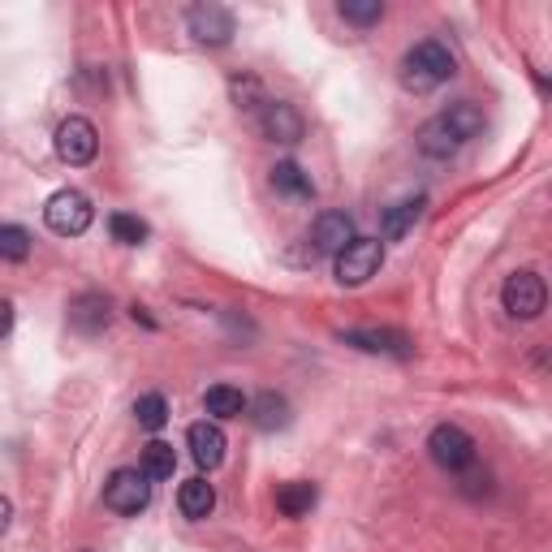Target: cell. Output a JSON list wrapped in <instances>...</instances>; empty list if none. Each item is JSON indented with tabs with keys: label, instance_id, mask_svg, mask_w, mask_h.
Returning <instances> with one entry per match:
<instances>
[{
	"label": "cell",
	"instance_id": "1",
	"mask_svg": "<svg viewBox=\"0 0 552 552\" xmlns=\"http://www.w3.org/2000/svg\"><path fill=\"white\" fill-rule=\"evenodd\" d=\"M453 74H458V61H453V52L440 44V39H423V44H414L402 57V82L414 95L436 91L440 82H449Z\"/></svg>",
	"mask_w": 552,
	"mask_h": 552
},
{
	"label": "cell",
	"instance_id": "2",
	"mask_svg": "<svg viewBox=\"0 0 552 552\" xmlns=\"http://www.w3.org/2000/svg\"><path fill=\"white\" fill-rule=\"evenodd\" d=\"M501 302L514 320H540L544 307H548V285L535 268H518L505 276V289H501Z\"/></svg>",
	"mask_w": 552,
	"mask_h": 552
},
{
	"label": "cell",
	"instance_id": "3",
	"mask_svg": "<svg viewBox=\"0 0 552 552\" xmlns=\"http://www.w3.org/2000/svg\"><path fill=\"white\" fill-rule=\"evenodd\" d=\"M44 220H48L52 233H61V238H78V233L91 229L95 207H91V199L82 195V190H57V195L48 199V207H44Z\"/></svg>",
	"mask_w": 552,
	"mask_h": 552
},
{
	"label": "cell",
	"instance_id": "4",
	"mask_svg": "<svg viewBox=\"0 0 552 552\" xmlns=\"http://www.w3.org/2000/svg\"><path fill=\"white\" fill-rule=\"evenodd\" d=\"M427 449H432V462L445 466V471H466V466H475V436L466 432L458 423H440L432 427V436H427Z\"/></svg>",
	"mask_w": 552,
	"mask_h": 552
},
{
	"label": "cell",
	"instance_id": "5",
	"mask_svg": "<svg viewBox=\"0 0 552 552\" xmlns=\"http://www.w3.org/2000/svg\"><path fill=\"white\" fill-rule=\"evenodd\" d=\"M380 268H384V242L380 238H354L337 255V281L350 285V289L354 285H367Z\"/></svg>",
	"mask_w": 552,
	"mask_h": 552
},
{
	"label": "cell",
	"instance_id": "6",
	"mask_svg": "<svg viewBox=\"0 0 552 552\" xmlns=\"http://www.w3.org/2000/svg\"><path fill=\"white\" fill-rule=\"evenodd\" d=\"M104 505L113 509V514H138V509L151 505V483L143 471H130V466H121V471L108 475L104 483Z\"/></svg>",
	"mask_w": 552,
	"mask_h": 552
},
{
	"label": "cell",
	"instance_id": "7",
	"mask_svg": "<svg viewBox=\"0 0 552 552\" xmlns=\"http://www.w3.org/2000/svg\"><path fill=\"white\" fill-rule=\"evenodd\" d=\"M57 156L65 164H91L100 156V130L87 117H65L57 126Z\"/></svg>",
	"mask_w": 552,
	"mask_h": 552
},
{
	"label": "cell",
	"instance_id": "8",
	"mask_svg": "<svg viewBox=\"0 0 552 552\" xmlns=\"http://www.w3.org/2000/svg\"><path fill=\"white\" fill-rule=\"evenodd\" d=\"M186 22H190V35L207 48H225L238 35V22H233V13L225 5H195Z\"/></svg>",
	"mask_w": 552,
	"mask_h": 552
},
{
	"label": "cell",
	"instance_id": "9",
	"mask_svg": "<svg viewBox=\"0 0 552 552\" xmlns=\"http://www.w3.org/2000/svg\"><path fill=\"white\" fill-rule=\"evenodd\" d=\"M255 126H259V134H264V138H272V143H298V138H302L298 108L285 104V100H264V104H259Z\"/></svg>",
	"mask_w": 552,
	"mask_h": 552
},
{
	"label": "cell",
	"instance_id": "10",
	"mask_svg": "<svg viewBox=\"0 0 552 552\" xmlns=\"http://www.w3.org/2000/svg\"><path fill=\"white\" fill-rule=\"evenodd\" d=\"M354 238H358L354 220L345 212H320V216H315V225H311V242H315V251H320V255H341Z\"/></svg>",
	"mask_w": 552,
	"mask_h": 552
},
{
	"label": "cell",
	"instance_id": "11",
	"mask_svg": "<svg viewBox=\"0 0 552 552\" xmlns=\"http://www.w3.org/2000/svg\"><path fill=\"white\" fill-rule=\"evenodd\" d=\"M108 320H113V302H108L104 294H78L74 302H69V328L82 333V337L104 333Z\"/></svg>",
	"mask_w": 552,
	"mask_h": 552
},
{
	"label": "cell",
	"instance_id": "12",
	"mask_svg": "<svg viewBox=\"0 0 552 552\" xmlns=\"http://www.w3.org/2000/svg\"><path fill=\"white\" fill-rule=\"evenodd\" d=\"M186 440H190V453H195V462L203 466V471H216L220 462H225V432H220L216 423H195L186 432Z\"/></svg>",
	"mask_w": 552,
	"mask_h": 552
},
{
	"label": "cell",
	"instance_id": "13",
	"mask_svg": "<svg viewBox=\"0 0 552 552\" xmlns=\"http://www.w3.org/2000/svg\"><path fill=\"white\" fill-rule=\"evenodd\" d=\"M345 345H358L367 354H397L406 358L410 354V341L402 333H389V328H363V333H341Z\"/></svg>",
	"mask_w": 552,
	"mask_h": 552
},
{
	"label": "cell",
	"instance_id": "14",
	"mask_svg": "<svg viewBox=\"0 0 552 552\" xmlns=\"http://www.w3.org/2000/svg\"><path fill=\"white\" fill-rule=\"evenodd\" d=\"M177 509H182L190 522H203L216 509V488L207 479H186L182 488H177Z\"/></svg>",
	"mask_w": 552,
	"mask_h": 552
},
{
	"label": "cell",
	"instance_id": "15",
	"mask_svg": "<svg viewBox=\"0 0 552 552\" xmlns=\"http://www.w3.org/2000/svg\"><path fill=\"white\" fill-rule=\"evenodd\" d=\"M315 483L307 479H294V483H281L276 488V509H281L285 518H302V514H311V505H315Z\"/></svg>",
	"mask_w": 552,
	"mask_h": 552
},
{
	"label": "cell",
	"instance_id": "16",
	"mask_svg": "<svg viewBox=\"0 0 552 552\" xmlns=\"http://www.w3.org/2000/svg\"><path fill=\"white\" fill-rule=\"evenodd\" d=\"M419 216H423V199H406V203H393L389 212H384V220H380V233L389 242H397V238H406V233L419 225Z\"/></svg>",
	"mask_w": 552,
	"mask_h": 552
},
{
	"label": "cell",
	"instance_id": "17",
	"mask_svg": "<svg viewBox=\"0 0 552 552\" xmlns=\"http://www.w3.org/2000/svg\"><path fill=\"white\" fill-rule=\"evenodd\" d=\"M251 419H255V427H264V432H281V427H289V402L281 393H259L251 406Z\"/></svg>",
	"mask_w": 552,
	"mask_h": 552
},
{
	"label": "cell",
	"instance_id": "18",
	"mask_svg": "<svg viewBox=\"0 0 552 552\" xmlns=\"http://www.w3.org/2000/svg\"><path fill=\"white\" fill-rule=\"evenodd\" d=\"M272 190H281V195H294V199H311L315 195L311 177L302 173V164H294V160L272 164Z\"/></svg>",
	"mask_w": 552,
	"mask_h": 552
},
{
	"label": "cell",
	"instance_id": "19",
	"mask_svg": "<svg viewBox=\"0 0 552 552\" xmlns=\"http://www.w3.org/2000/svg\"><path fill=\"white\" fill-rule=\"evenodd\" d=\"M203 406L212 419H238L246 410V397H242V389H233V384H212V389L203 393Z\"/></svg>",
	"mask_w": 552,
	"mask_h": 552
},
{
	"label": "cell",
	"instance_id": "20",
	"mask_svg": "<svg viewBox=\"0 0 552 552\" xmlns=\"http://www.w3.org/2000/svg\"><path fill=\"white\" fill-rule=\"evenodd\" d=\"M458 147H462L458 134H453L440 117H432V121H427V126L419 130V151H423V156H436V160H440V156H453Z\"/></svg>",
	"mask_w": 552,
	"mask_h": 552
},
{
	"label": "cell",
	"instance_id": "21",
	"mask_svg": "<svg viewBox=\"0 0 552 552\" xmlns=\"http://www.w3.org/2000/svg\"><path fill=\"white\" fill-rule=\"evenodd\" d=\"M440 121H445V126L458 134V143H466V138H475L483 130V113H479V104H471V100L445 108V113H440Z\"/></svg>",
	"mask_w": 552,
	"mask_h": 552
},
{
	"label": "cell",
	"instance_id": "22",
	"mask_svg": "<svg viewBox=\"0 0 552 552\" xmlns=\"http://www.w3.org/2000/svg\"><path fill=\"white\" fill-rule=\"evenodd\" d=\"M147 479H173L177 471V453L173 445H164V440H151V445L143 449V466H138Z\"/></svg>",
	"mask_w": 552,
	"mask_h": 552
},
{
	"label": "cell",
	"instance_id": "23",
	"mask_svg": "<svg viewBox=\"0 0 552 552\" xmlns=\"http://www.w3.org/2000/svg\"><path fill=\"white\" fill-rule=\"evenodd\" d=\"M134 419L138 427H147V432H160L164 423H169V402H164V393H147L134 402Z\"/></svg>",
	"mask_w": 552,
	"mask_h": 552
},
{
	"label": "cell",
	"instance_id": "24",
	"mask_svg": "<svg viewBox=\"0 0 552 552\" xmlns=\"http://www.w3.org/2000/svg\"><path fill=\"white\" fill-rule=\"evenodd\" d=\"M108 229H113V242H121V246H143L147 242V220H138V216H130V212H113L108 216Z\"/></svg>",
	"mask_w": 552,
	"mask_h": 552
},
{
	"label": "cell",
	"instance_id": "25",
	"mask_svg": "<svg viewBox=\"0 0 552 552\" xmlns=\"http://www.w3.org/2000/svg\"><path fill=\"white\" fill-rule=\"evenodd\" d=\"M31 255V233L22 225H0V259L5 264H22Z\"/></svg>",
	"mask_w": 552,
	"mask_h": 552
},
{
	"label": "cell",
	"instance_id": "26",
	"mask_svg": "<svg viewBox=\"0 0 552 552\" xmlns=\"http://www.w3.org/2000/svg\"><path fill=\"white\" fill-rule=\"evenodd\" d=\"M337 13L345 22H354V26H376L384 18V5H380V0H341Z\"/></svg>",
	"mask_w": 552,
	"mask_h": 552
},
{
	"label": "cell",
	"instance_id": "27",
	"mask_svg": "<svg viewBox=\"0 0 552 552\" xmlns=\"http://www.w3.org/2000/svg\"><path fill=\"white\" fill-rule=\"evenodd\" d=\"M9 333H13V302L0 298V337H9Z\"/></svg>",
	"mask_w": 552,
	"mask_h": 552
},
{
	"label": "cell",
	"instance_id": "28",
	"mask_svg": "<svg viewBox=\"0 0 552 552\" xmlns=\"http://www.w3.org/2000/svg\"><path fill=\"white\" fill-rule=\"evenodd\" d=\"M9 522H13V505L5 501V496H0V535L9 531Z\"/></svg>",
	"mask_w": 552,
	"mask_h": 552
},
{
	"label": "cell",
	"instance_id": "29",
	"mask_svg": "<svg viewBox=\"0 0 552 552\" xmlns=\"http://www.w3.org/2000/svg\"><path fill=\"white\" fill-rule=\"evenodd\" d=\"M82 552H91V548H82Z\"/></svg>",
	"mask_w": 552,
	"mask_h": 552
}]
</instances>
